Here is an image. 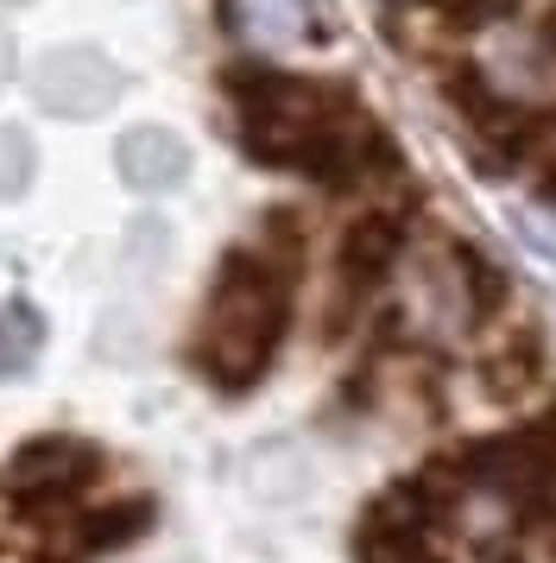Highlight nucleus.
I'll list each match as a JSON object with an SVG mask.
<instances>
[{"label": "nucleus", "instance_id": "6", "mask_svg": "<svg viewBox=\"0 0 556 563\" xmlns=\"http://www.w3.org/2000/svg\"><path fill=\"white\" fill-rule=\"evenodd\" d=\"M38 96H45L57 114H64V108H70V114H96V108L114 102V70H108L96 52H57V57H45V70H38Z\"/></svg>", "mask_w": 556, "mask_h": 563}, {"label": "nucleus", "instance_id": "11", "mask_svg": "<svg viewBox=\"0 0 556 563\" xmlns=\"http://www.w3.org/2000/svg\"><path fill=\"white\" fill-rule=\"evenodd\" d=\"M443 7H449L455 26H487V20H505L519 0H443Z\"/></svg>", "mask_w": 556, "mask_h": 563}, {"label": "nucleus", "instance_id": "7", "mask_svg": "<svg viewBox=\"0 0 556 563\" xmlns=\"http://www.w3.org/2000/svg\"><path fill=\"white\" fill-rule=\"evenodd\" d=\"M190 172V158H184V140L165 128H133L121 140V178L133 190H165Z\"/></svg>", "mask_w": 556, "mask_h": 563}, {"label": "nucleus", "instance_id": "9", "mask_svg": "<svg viewBox=\"0 0 556 563\" xmlns=\"http://www.w3.org/2000/svg\"><path fill=\"white\" fill-rule=\"evenodd\" d=\"M152 526L146 500H121V507H96V512H70V538L76 551H114V544H133V538Z\"/></svg>", "mask_w": 556, "mask_h": 563}, {"label": "nucleus", "instance_id": "12", "mask_svg": "<svg viewBox=\"0 0 556 563\" xmlns=\"http://www.w3.org/2000/svg\"><path fill=\"white\" fill-rule=\"evenodd\" d=\"M551 45H556V13H551Z\"/></svg>", "mask_w": 556, "mask_h": 563}, {"label": "nucleus", "instance_id": "5", "mask_svg": "<svg viewBox=\"0 0 556 563\" xmlns=\"http://www.w3.org/2000/svg\"><path fill=\"white\" fill-rule=\"evenodd\" d=\"M424 526H430V512L399 487L392 500H379L367 512V526H360V563H436Z\"/></svg>", "mask_w": 556, "mask_h": 563}, {"label": "nucleus", "instance_id": "1", "mask_svg": "<svg viewBox=\"0 0 556 563\" xmlns=\"http://www.w3.org/2000/svg\"><path fill=\"white\" fill-rule=\"evenodd\" d=\"M291 317V260L278 254H227L222 279L209 291V310L197 323L190 355L215 386L227 393H247L266 361H273L278 335Z\"/></svg>", "mask_w": 556, "mask_h": 563}, {"label": "nucleus", "instance_id": "10", "mask_svg": "<svg viewBox=\"0 0 556 563\" xmlns=\"http://www.w3.org/2000/svg\"><path fill=\"white\" fill-rule=\"evenodd\" d=\"M38 342H45V330H38V317H32L25 305H7V310H0V374L25 367V361L38 355Z\"/></svg>", "mask_w": 556, "mask_h": 563}, {"label": "nucleus", "instance_id": "3", "mask_svg": "<svg viewBox=\"0 0 556 563\" xmlns=\"http://www.w3.org/2000/svg\"><path fill=\"white\" fill-rule=\"evenodd\" d=\"M96 450H82L76 437H32L20 456L7 462V487L13 500L32 512H51V507H70L82 487L96 482Z\"/></svg>", "mask_w": 556, "mask_h": 563}, {"label": "nucleus", "instance_id": "8", "mask_svg": "<svg viewBox=\"0 0 556 563\" xmlns=\"http://www.w3.org/2000/svg\"><path fill=\"white\" fill-rule=\"evenodd\" d=\"M234 26L247 32L253 45L266 52H285L310 32V7L303 0H234Z\"/></svg>", "mask_w": 556, "mask_h": 563}, {"label": "nucleus", "instance_id": "2", "mask_svg": "<svg viewBox=\"0 0 556 563\" xmlns=\"http://www.w3.org/2000/svg\"><path fill=\"white\" fill-rule=\"evenodd\" d=\"M227 89L241 102V140L259 165H291L298 172L303 153L335 133L348 114V96L329 89V82L291 77V70H273V64H247V70H227Z\"/></svg>", "mask_w": 556, "mask_h": 563}, {"label": "nucleus", "instance_id": "4", "mask_svg": "<svg viewBox=\"0 0 556 563\" xmlns=\"http://www.w3.org/2000/svg\"><path fill=\"white\" fill-rule=\"evenodd\" d=\"M399 247H404V222L399 216H386V209H367V216L342 234V260H335V273H342V298H367V291L392 273Z\"/></svg>", "mask_w": 556, "mask_h": 563}]
</instances>
